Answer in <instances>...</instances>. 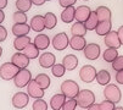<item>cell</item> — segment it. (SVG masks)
Wrapping results in <instances>:
<instances>
[{"mask_svg": "<svg viewBox=\"0 0 123 110\" xmlns=\"http://www.w3.org/2000/svg\"><path fill=\"white\" fill-rule=\"evenodd\" d=\"M76 99H77L79 108L88 109L92 104L95 103V94L90 89H83V90H79V93L76 97Z\"/></svg>", "mask_w": 123, "mask_h": 110, "instance_id": "obj_1", "label": "cell"}, {"mask_svg": "<svg viewBox=\"0 0 123 110\" xmlns=\"http://www.w3.org/2000/svg\"><path fill=\"white\" fill-rule=\"evenodd\" d=\"M104 97H105V99L111 100V102H113L115 104H117V103H119L121 99H122L121 89L118 88V86H116V84H113V83H112V84L109 83V84L105 86V88H104Z\"/></svg>", "mask_w": 123, "mask_h": 110, "instance_id": "obj_2", "label": "cell"}, {"mask_svg": "<svg viewBox=\"0 0 123 110\" xmlns=\"http://www.w3.org/2000/svg\"><path fill=\"white\" fill-rule=\"evenodd\" d=\"M79 90L78 83L73 80H66L61 83V92L66 96V98H76Z\"/></svg>", "mask_w": 123, "mask_h": 110, "instance_id": "obj_3", "label": "cell"}, {"mask_svg": "<svg viewBox=\"0 0 123 110\" xmlns=\"http://www.w3.org/2000/svg\"><path fill=\"white\" fill-rule=\"evenodd\" d=\"M18 70L20 69L13 62H4L0 66V78L4 80V81H11V80L15 78Z\"/></svg>", "mask_w": 123, "mask_h": 110, "instance_id": "obj_4", "label": "cell"}, {"mask_svg": "<svg viewBox=\"0 0 123 110\" xmlns=\"http://www.w3.org/2000/svg\"><path fill=\"white\" fill-rule=\"evenodd\" d=\"M32 80V73L29 70L26 69H20L18 72L16 73V76L13 78V83L17 88H23L27 87V84L29 83V81Z\"/></svg>", "mask_w": 123, "mask_h": 110, "instance_id": "obj_5", "label": "cell"}, {"mask_svg": "<svg viewBox=\"0 0 123 110\" xmlns=\"http://www.w3.org/2000/svg\"><path fill=\"white\" fill-rule=\"evenodd\" d=\"M96 70L92 65H84L79 70V78L84 83H92L96 78Z\"/></svg>", "mask_w": 123, "mask_h": 110, "instance_id": "obj_6", "label": "cell"}, {"mask_svg": "<svg viewBox=\"0 0 123 110\" xmlns=\"http://www.w3.org/2000/svg\"><path fill=\"white\" fill-rule=\"evenodd\" d=\"M51 44H52V48L54 49L62 51L69 45V39H68V37L65 32H61V33H57L54 38H52Z\"/></svg>", "mask_w": 123, "mask_h": 110, "instance_id": "obj_7", "label": "cell"}, {"mask_svg": "<svg viewBox=\"0 0 123 110\" xmlns=\"http://www.w3.org/2000/svg\"><path fill=\"white\" fill-rule=\"evenodd\" d=\"M29 94L28 93H25V92H17V93L12 97V106L15 109H25L27 105H28V102H29Z\"/></svg>", "mask_w": 123, "mask_h": 110, "instance_id": "obj_8", "label": "cell"}, {"mask_svg": "<svg viewBox=\"0 0 123 110\" xmlns=\"http://www.w3.org/2000/svg\"><path fill=\"white\" fill-rule=\"evenodd\" d=\"M44 88H42L38 82L36 80H31L29 83L27 84V93L29 94V97L38 99V98H43L44 97Z\"/></svg>", "mask_w": 123, "mask_h": 110, "instance_id": "obj_9", "label": "cell"}, {"mask_svg": "<svg viewBox=\"0 0 123 110\" xmlns=\"http://www.w3.org/2000/svg\"><path fill=\"white\" fill-rule=\"evenodd\" d=\"M83 51H84V56L88 60H96L101 54V49H100L99 44H96V43L86 44Z\"/></svg>", "mask_w": 123, "mask_h": 110, "instance_id": "obj_10", "label": "cell"}, {"mask_svg": "<svg viewBox=\"0 0 123 110\" xmlns=\"http://www.w3.org/2000/svg\"><path fill=\"white\" fill-rule=\"evenodd\" d=\"M104 42H105V45L107 48H116L118 49L121 47V42H119V37H118V33L117 31H110L107 34L104 35Z\"/></svg>", "mask_w": 123, "mask_h": 110, "instance_id": "obj_11", "label": "cell"}, {"mask_svg": "<svg viewBox=\"0 0 123 110\" xmlns=\"http://www.w3.org/2000/svg\"><path fill=\"white\" fill-rule=\"evenodd\" d=\"M38 59H39V65L43 69H51L54 66V64L56 62V56L49 51H45L42 55H39Z\"/></svg>", "mask_w": 123, "mask_h": 110, "instance_id": "obj_12", "label": "cell"}, {"mask_svg": "<svg viewBox=\"0 0 123 110\" xmlns=\"http://www.w3.org/2000/svg\"><path fill=\"white\" fill-rule=\"evenodd\" d=\"M29 58L23 53H16L11 56V62H13L18 69H26L29 65Z\"/></svg>", "mask_w": 123, "mask_h": 110, "instance_id": "obj_13", "label": "cell"}, {"mask_svg": "<svg viewBox=\"0 0 123 110\" xmlns=\"http://www.w3.org/2000/svg\"><path fill=\"white\" fill-rule=\"evenodd\" d=\"M90 7L85 6V5H80L76 9V14H74V20L78 22H85L88 20V17L90 16Z\"/></svg>", "mask_w": 123, "mask_h": 110, "instance_id": "obj_14", "label": "cell"}, {"mask_svg": "<svg viewBox=\"0 0 123 110\" xmlns=\"http://www.w3.org/2000/svg\"><path fill=\"white\" fill-rule=\"evenodd\" d=\"M85 45H86V41L83 35H72V38L69 39V47L73 50L82 51L84 50Z\"/></svg>", "mask_w": 123, "mask_h": 110, "instance_id": "obj_15", "label": "cell"}, {"mask_svg": "<svg viewBox=\"0 0 123 110\" xmlns=\"http://www.w3.org/2000/svg\"><path fill=\"white\" fill-rule=\"evenodd\" d=\"M62 65L66 67L67 71H73L78 66V58L73 54H68L62 59Z\"/></svg>", "mask_w": 123, "mask_h": 110, "instance_id": "obj_16", "label": "cell"}, {"mask_svg": "<svg viewBox=\"0 0 123 110\" xmlns=\"http://www.w3.org/2000/svg\"><path fill=\"white\" fill-rule=\"evenodd\" d=\"M31 28L36 32H42L45 28V20H44V16L42 15H36L32 20H31Z\"/></svg>", "mask_w": 123, "mask_h": 110, "instance_id": "obj_17", "label": "cell"}, {"mask_svg": "<svg viewBox=\"0 0 123 110\" xmlns=\"http://www.w3.org/2000/svg\"><path fill=\"white\" fill-rule=\"evenodd\" d=\"M65 102H66V96L63 93L55 94L50 99V108L52 110H61V108H62Z\"/></svg>", "mask_w": 123, "mask_h": 110, "instance_id": "obj_18", "label": "cell"}, {"mask_svg": "<svg viewBox=\"0 0 123 110\" xmlns=\"http://www.w3.org/2000/svg\"><path fill=\"white\" fill-rule=\"evenodd\" d=\"M31 26L27 23H15L12 26V34L15 37H20V35H27L31 31Z\"/></svg>", "mask_w": 123, "mask_h": 110, "instance_id": "obj_19", "label": "cell"}, {"mask_svg": "<svg viewBox=\"0 0 123 110\" xmlns=\"http://www.w3.org/2000/svg\"><path fill=\"white\" fill-rule=\"evenodd\" d=\"M33 43L37 45V48L39 50H45L50 45V39H49V37L46 34L40 33V34H38L36 38H34V42Z\"/></svg>", "mask_w": 123, "mask_h": 110, "instance_id": "obj_20", "label": "cell"}, {"mask_svg": "<svg viewBox=\"0 0 123 110\" xmlns=\"http://www.w3.org/2000/svg\"><path fill=\"white\" fill-rule=\"evenodd\" d=\"M73 6L74 5L65 7V10L61 12V20H62V22H65V23H72L73 22L74 14H76V9Z\"/></svg>", "mask_w": 123, "mask_h": 110, "instance_id": "obj_21", "label": "cell"}, {"mask_svg": "<svg viewBox=\"0 0 123 110\" xmlns=\"http://www.w3.org/2000/svg\"><path fill=\"white\" fill-rule=\"evenodd\" d=\"M31 43V38L27 35H20V37H16L15 41H13V48L18 51H22L28 44Z\"/></svg>", "mask_w": 123, "mask_h": 110, "instance_id": "obj_22", "label": "cell"}, {"mask_svg": "<svg viewBox=\"0 0 123 110\" xmlns=\"http://www.w3.org/2000/svg\"><path fill=\"white\" fill-rule=\"evenodd\" d=\"M111 27H112L111 20H109V21H99V23H98V26L95 28V33L98 35H102L104 37L105 34H107L111 31Z\"/></svg>", "mask_w": 123, "mask_h": 110, "instance_id": "obj_23", "label": "cell"}, {"mask_svg": "<svg viewBox=\"0 0 123 110\" xmlns=\"http://www.w3.org/2000/svg\"><path fill=\"white\" fill-rule=\"evenodd\" d=\"M96 82L100 84V86H106L110 83L111 81V75L107 70H100L98 73H96Z\"/></svg>", "mask_w": 123, "mask_h": 110, "instance_id": "obj_24", "label": "cell"}, {"mask_svg": "<svg viewBox=\"0 0 123 110\" xmlns=\"http://www.w3.org/2000/svg\"><path fill=\"white\" fill-rule=\"evenodd\" d=\"M96 15H98V18H99V21H109L111 20V10L106 6H99L96 10H95Z\"/></svg>", "mask_w": 123, "mask_h": 110, "instance_id": "obj_25", "label": "cell"}, {"mask_svg": "<svg viewBox=\"0 0 123 110\" xmlns=\"http://www.w3.org/2000/svg\"><path fill=\"white\" fill-rule=\"evenodd\" d=\"M22 53L25 55H27V56L29 59H36V58H39V49L37 48V45L34 43H29L23 50Z\"/></svg>", "mask_w": 123, "mask_h": 110, "instance_id": "obj_26", "label": "cell"}, {"mask_svg": "<svg viewBox=\"0 0 123 110\" xmlns=\"http://www.w3.org/2000/svg\"><path fill=\"white\" fill-rule=\"evenodd\" d=\"M98 23H99L98 15H96L95 11H92V12H90V16L88 17V20L84 22V25H85V27H86L88 31H95Z\"/></svg>", "mask_w": 123, "mask_h": 110, "instance_id": "obj_27", "label": "cell"}, {"mask_svg": "<svg viewBox=\"0 0 123 110\" xmlns=\"http://www.w3.org/2000/svg\"><path fill=\"white\" fill-rule=\"evenodd\" d=\"M88 32V29H86V27H85V25H84V22H76L74 25H72V27H71V34L72 35H85V33Z\"/></svg>", "mask_w": 123, "mask_h": 110, "instance_id": "obj_28", "label": "cell"}, {"mask_svg": "<svg viewBox=\"0 0 123 110\" xmlns=\"http://www.w3.org/2000/svg\"><path fill=\"white\" fill-rule=\"evenodd\" d=\"M44 20H45V28L48 29H52L57 25V17L52 12H46L44 16Z\"/></svg>", "mask_w": 123, "mask_h": 110, "instance_id": "obj_29", "label": "cell"}, {"mask_svg": "<svg viewBox=\"0 0 123 110\" xmlns=\"http://www.w3.org/2000/svg\"><path fill=\"white\" fill-rule=\"evenodd\" d=\"M117 56H118V51L116 48H107L102 54V58L106 62H112Z\"/></svg>", "mask_w": 123, "mask_h": 110, "instance_id": "obj_30", "label": "cell"}, {"mask_svg": "<svg viewBox=\"0 0 123 110\" xmlns=\"http://www.w3.org/2000/svg\"><path fill=\"white\" fill-rule=\"evenodd\" d=\"M34 80H36V81L38 82V84H39L42 88H44V89L49 88V86H50V83H51L50 77L46 75V73H39V75L36 76V78H34Z\"/></svg>", "mask_w": 123, "mask_h": 110, "instance_id": "obj_31", "label": "cell"}, {"mask_svg": "<svg viewBox=\"0 0 123 110\" xmlns=\"http://www.w3.org/2000/svg\"><path fill=\"white\" fill-rule=\"evenodd\" d=\"M16 9L18 11H23V12H27L31 10L33 3L32 0H16Z\"/></svg>", "mask_w": 123, "mask_h": 110, "instance_id": "obj_32", "label": "cell"}, {"mask_svg": "<svg viewBox=\"0 0 123 110\" xmlns=\"http://www.w3.org/2000/svg\"><path fill=\"white\" fill-rule=\"evenodd\" d=\"M67 70H66V67L62 65V62L61 64H54V66L51 67V72H52V75H54L55 77H62L63 75H65V72H66Z\"/></svg>", "mask_w": 123, "mask_h": 110, "instance_id": "obj_33", "label": "cell"}, {"mask_svg": "<svg viewBox=\"0 0 123 110\" xmlns=\"http://www.w3.org/2000/svg\"><path fill=\"white\" fill-rule=\"evenodd\" d=\"M12 20H13V23H27L28 17H27L26 12L17 10V11L13 14V16H12Z\"/></svg>", "mask_w": 123, "mask_h": 110, "instance_id": "obj_34", "label": "cell"}, {"mask_svg": "<svg viewBox=\"0 0 123 110\" xmlns=\"http://www.w3.org/2000/svg\"><path fill=\"white\" fill-rule=\"evenodd\" d=\"M48 108H49V105H48V103L43 98L36 99V100H34V103H33V106H32L33 110H46Z\"/></svg>", "mask_w": 123, "mask_h": 110, "instance_id": "obj_35", "label": "cell"}, {"mask_svg": "<svg viewBox=\"0 0 123 110\" xmlns=\"http://www.w3.org/2000/svg\"><path fill=\"white\" fill-rule=\"evenodd\" d=\"M77 106H78V103L76 98H68V100L63 103L61 110H74Z\"/></svg>", "mask_w": 123, "mask_h": 110, "instance_id": "obj_36", "label": "cell"}, {"mask_svg": "<svg viewBox=\"0 0 123 110\" xmlns=\"http://www.w3.org/2000/svg\"><path fill=\"white\" fill-rule=\"evenodd\" d=\"M111 64H112V69H113L115 71L123 70V55H118V56H117Z\"/></svg>", "mask_w": 123, "mask_h": 110, "instance_id": "obj_37", "label": "cell"}, {"mask_svg": "<svg viewBox=\"0 0 123 110\" xmlns=\"http://www.w3.org/2000/svg\"><path fill=\"white\" fill-rule=\"evenodd\" d=\"M115 103L111 100H104L99 104V110H115Z\"/></svg>", "mask_w": 123, "mask_h": 110, "instance_id": "obj_38", "label": "cell"}, {"mask_svg": "<svg viewBox=\"0 0 123 110\" xmlns=\"http://www.w3.org/2000/svg\"><path fill=\"white\" fill-rule=\"evenodd\" d=\"M77 0H59V4L62 7H68V6H72L76 4Z\"/></svg>", "mask_w": 123, "mask_h": 110, "instance_id": "obj_39", "label": "cell"}, {"mask_svg": "<svg viewBox=\"0 0 123 110\" xmlns=\"http://www.w3.org/2000/svg\"><path fill=\"white\" fill-rule=\"evenodd\" d=\"M7 38V31L4 26L0 25V42H4Z\"/></svg>", "mask_w": 123, "mask_h": 110, "instance_id": "obj_40", "label": "cell"}, {"mask_svg": "<svg viewBox=\"0 0 123 110\" xmlns=\"http://www.w3.org/2000/svg\"><path fill=\"white\" fill-rule=\"evenodd\" d=\"M115 80L118 84H123V70H119L117 71L116 76H115Z\"/></svg>", "mask_w": 123, "mask_h": 110, "instance_id": "obj_41", "label": "cell"}, {"mask_svg": "<svg viewBox=\"0 0 123 110\" xmlns=\"http://www.w3.org/2000/svg\"><path fill=\"white\" fill-rule=\"evenodd\" d=\"M118 33V37H119V42H121V45H123V26H121L117 31Z\"/></svg>", "mask_w": 123, "mask_h": 110, "instance_id": "obj_42", "label": "cell"}, {"mask_svg": "<svg viewBox=\"0 0 123 110\" xmlns=\"http://www.w3.org/2000/svg\"><path fill=\"white\" fill-rule=\"evenodd\" d=\"M45 1H48V0H32L33 5H36V6H42L43 4H45Z\"/></svg>", "mask_w": 123, "mask_h": 110, "instance_id": "obj_43", "label": "cell"}, {"mask_svg": "<svg viewBox=\"0 0 123 110\" xmlns=\"http://www.w3.org/2000/svg\"><path fill=\"white\" fill-rule=\"evenodd\" d=\"M7 6V0H0V9H5Z\"/></svg>", "mask_w": 123, "mask_h": 110, "instance_id": "obj_44", "label": "cell"}, {"mask_svg": "<svg viewBox=\"0 0 123 110\" xmlns=\"http://www.w3.org/2000/svg\"><path fill=\"white\" fill-rule=\"evenodd\" d=\"M4 20H5V14H4V11L1 9H0V25L4 22Z\"/></svg>", "mask_w": 123, "mask_h": 110, "instance_id": "obj_45", "label": "cell"}, {"mask_svg": "<svg viewBox=\"0 0 123 110\" xmlns=\"http://www.w3.org/2000/svg\"><path fill=\"white\" fill-rule=\"evenodd\" d=\"M1 55H3V48L0 47V58H1Z\"/></svg>", "mask_w": 123, "mask_h": 110, "instance_id": "obj_46", "label": "cell"}, {"mask_svg": "<svg viewBox=\"0 0 123 110\" xmlns=\"http://www.w3.org/2000/svg\"><path fill=\"white\" fill-rule=\"evenodd\" d=\"M85 1H88V0H85Z\"/></svg>", "mask_w": 123, "mask_h": 110, "instance_id": "obj_47", "label": "cell"}]
</instances>
